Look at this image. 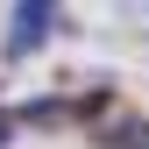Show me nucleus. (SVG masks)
<instances>
[{"instance_id": "nucleus-1", "label": "nucleus", "mask_w": 149, "mask_h": 149, "mask_svg": "<svg viewBox=\"0 0 149 149\" xmlns=\"http://www.w3.org/2000/svg\"><path fill=\"white\" fill-rule=\"evenodd\" d=\"M107 142H114V149H149V128H142V121H121Z\"/></svg>"}]
</instances>
